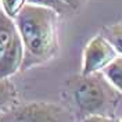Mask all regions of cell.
<instances>
[{
	"instance_id": "obj_1",
	"label": "cell",
	"mask_w": 122,
	"mask_h": 122,
	"mask_svg": "<svg viewBox=\"0 0 122 122\" xmlns=\"http://www.w3.org/2000/svg\"><path fill=\"white\" fill-rule=\"evenodd\" d=\"M24 46L21 69H29L51 60L58 50V13L25 3L14 18Z\"/></svg>"
},
{
	"instance_id": "obj_2",
	"label": "cell",
	"mask_w": 122,
	"mask_h": 122,
	"mask_svg": "<svg viewBox=\"0 0 122 122\" xmlns=\"http://www.w3.org/2000/svg\"><path fill=\"white\" fill-rule=\"evenodd\" d=\"M67 93L74 110L82 118L87 115L114 117L122 101V93L107 81L101 71L69 78Z\"/></svg>"
},
{
	"instance_id": "obj_3",
	"label": "cell",
	"mask_w": 122,
	"mask_h": 122,
	"mask_svg": "<svg viewBox=\"0 0 122 122\" xmlns=\"http://www.w3.org/2000/svg\"><path fill=\"white\" fill-rule=\"evenodd\" d=\"M75 119L69 108L49 101L17 103L0 114V122H75Z\"/></svg>"
},
{
	"instance_id": "obj_4",
	"label": "cell",
	"mask_w": 122,
	"mask_h": 122,
	"mask_svg": "<svg viewBox=\"0 0 122 122\" xmlns=\"http://www.w3.org/2000/svg\"><path fill=\"white\" fill-rule=\"evenodd\" d=\"M117 56L118 53L103 35L92 38L83 50V65L81 74L89 75L93 72H99Z\"/></svg>"
},
{
	"instance_id": "obj_5",
	"label": "cell",
	"mask_w": 122,
	"mask_h": 122,
	"mask_svg": "<svg viewBox=\"0 0 122 122\" xmlns=\"http://www.w3.org/2000/svg\"><path fill=\"white\" fill-rule=\"evenodd\" d=\"M24 61V46L18 30L8 42L7 47L0 54V78H10L18 72Z\"/></svg>"
},
{
	"instance_id": "obj_6",
	"label": "cell",
	"mask_w": 122,
	"mask_h": 122,
	"mask_svg": "<svg viewBox=\"0 0 122 122\" xmlns=\"http://www.w3.org/2000/svg\"><path fill=\"white\" fill-rule=\"evenodd\" d=\"M17 104V89L8 78H0V114Z\"/></svg>"
},
{
	"instance_id": "obj_7",
	"label": "cell",
	"mask_w": 122,
	"mask_h": 122,
	"mask_svg": "<svg viewBox=\"0 0 122 122\" xmlns=\"http://www.w3.org/2000/svg\"><path fill=\"white\" fill-rule=\"evenodd\" d=\"M103 75L115 89L122 93V56H117L101 69Z\"/></svg>"
},
{
	"instance_id": "obj_8",
	"label": "cell",
	"mask_w": 122,
	"mask_h": 122,
	"mask_svg": "<svg viewBox=\"0 0 122 122\" xmlns=\"http://www.w3.org/2000/svg\"><path fill=\"white\" fill-rule=\"evenodd\" d=\"M17 32V26L13 18L6 15L0 8V54L7 47L8 42Z\"/></svg>"
},
{
	"instance_id": "obj_9",
	"label": "cell",
	"mask_w": 122,
	"mask_h": 122,
	"mask_svg": "<svg viewBox=\"0 0 122 122\" xmlns=\"http://www.w3.org/2000/svg\"><path fill=\"white\" fill-rule=\"evenodd\" d=\"M103 36L115 49V51L122 56V22L108 25L103 29Z\"/></svg>"
},
{
	"instance_id": "obj_10",
	"label": "cell",
	"mask_w": 122,
	"mask_h": 122,
	"mask_svg": "<svg viewBox=\"0 0 122 122\" xmlns=\"http://www.w3.org/2000/svg\"><path fill=\"white\" fill-rule=\"evenodd\" d=\"M28 4H33V6H39V7H46L54 10L56 13H67L69 10L68 4L64 0H26Z\"/></svg>"
},
{
	"instance_id": "obj_11",
	"label": "cell",
	"mask_w": 122,
	"mask_h": 122,
	"mask_svg": "<svg viewBox=\"0 0 122 122\" xmlns=\"http://www.w3.org/2000/svg\"><path fill=\"white\" fill-rule=\"evenodd\" d=\"M26 0H0V8L6 15L14 20L15 15L20 13V10L24 7Z\"/></svg>"
},
{
	"instance_id": "obj_12",
	"label": "cell",
	"mask_w": 122,
	"mask_h": 122,
	"mask_svg": "<svg viewBox=\"0 0 122 122\" xmlns=\"http://www.w3.org/2000/svg\"><path fill=\"white\" fill-rule=\"evenodd\" d=\"M82 122H118L114 117H106V115H87L85 117Z\"/></svg>"
},
{
	"instance_id": "obj_13",
	"label": "cell",
	"mask_w": 122,
	"mask_h": 122,
	"mask_svg": "<svg viewBox=\"0 0 122 122\" xmlns=\"http://www.w3.org/2000/svg\"><path fill=\"white\" fill-rule=\"evenodd\" d=\"M64 1L68 4L69 8H72V10H79L82 6L86 4L87 0H64Z\"/></svg>"
},
{
	"instance_id": "obj_14",
	"label": "cell",
	"mask_w": 122,
	"mask_h": 122,
	"mask_svg": "<svg viewBox=\"0 0 122 122\" xmlns=\"http://www.w3.org/2000/svg\"><path fill=\"white\" fill-rule=\"evenodd\" d=\"M121 122H122V121H121Z\"/></svg>"
}]
</instances>
